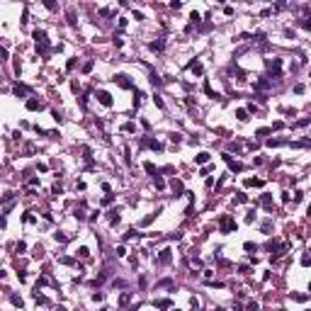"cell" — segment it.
Segmentation results:
<instances>
[{
  "instance_id": "14",
  "label": "cell",
  "mask_w": 311,
  "mask_h": 311,
  "mask_svg": "<svg viewBox=\"0 0 311 311\" xmlns=\"http://www.w3.org/2000/svg\"><path fill=\"white\" fill-rule=\"evenodd\" d=\"M124 131H127V134H134V131H136V124H134V122H127V124H124Z\"/></svg>"
},
{
  "instance_id": "18",
  "label": "cell",
  "mask_w": 311,
  "mask_h": 311,
  "mask_svg": "<svg viewBox=\"0 0 311 311\" xmlns=\"http://www.w3.org/2000/svg\"><path fill=\"white\" fill-rule=\"evenodd\" d=\"M151 51H161V49H163V41H151Z\"/></svg>"
},
{
  "instance_id": "21",
  "label": "cell",
  "mask_w": 311,
  "mask_h": 311,
  "mask_svg": "<svg viewBox=\"0 0 311 311\" xmlns=\"http://www.w3.org/2000/svg\"><path fill=\"white\" fill-rule=\"evenodd\" d=\"M129 299H131V294H129V292H124V294H122V299H119V304L124 306V304H129Z\"/></svg>"
},
{
  "instance_id": "5",
  "label": "cell",
  "mask_w": 311,
  "mask_h": 311,
  "mask_svg": "<svg viewBox=\"0 0 311 311\" xmlns=\"http://www.w3.org/2000/svg\"><path fill=\"white\" fill-rule=\"evenodd\" d=\"M173 260V255H170V248H165V250H161V255H158V263H163V265H168Z\"/></svg>"
},
{
  "instance_id": "27",
  "label": "cell",
  "mask_w": 311,
  "mask_h": 311,
  "mask_svg": "<svg viewBox=\"0 0 311 311\" xmlns=\"http://www.w3.org/2000/svg\"><path fill=\"white\" fill-rule=\"evenodd\" d=\"M117 255H119V258H124V255H127V248L119 246V248H117Z\"/></svg>"
},
{
  "instance_id": "6",
  "label": "cell",
  "mask_w": 311,
  "mask_h": 311,
  "mask_svg": "<svg viewBox=\"0 0 311 311\" xmlns=\"http://www.w3.org/2000/svg\"><path fill=\"white\" fill-rule=\"evenodd\" d=\"M204 92H207V95H209L211 100H219V97H221V95H219V92H216V90H211V85H209V80H204Z\"/></svg>"
},
{
  "instance_id": "31",
  "label": "cell",
  "mask_w": 311,
  "mask_h": 311,
  "mask_svg": "<svg viewBox=\"0 0 311 311\" xmlns=\"http://www.w3.org/2000/svg\"><path fill=\"white\" fill-rule=\"evenodd\" d=\"M151 83H153V85H161V83H163V80H161L158 75H151Z\"/></svg>"
},
{
  "instance_id": "28",
  "label": "cell",
  "mask_w": 311,
  "mask_h": 311,
  "mask_svg": "<svg viewBox=\"0 0 311 311\" xmlns=\"http://www.w3.org/2000/svg\"><path fill=\"white\" fill-rule=\"evenodd\" d=\"M92 299H95V302H102V299H105V294L97 292V294H92Z\"/></svg>"
},
{
  "instance_id": "20",
  "label": "cell",
  "mask_w": 311,
  "mask_h": 311,
  "mask_svg": "<svg viewBox=\"0 0 311 311\" xmlns=\"http://www.w3.org/2000/svg\"><path fill=\"white\" fill-rule=\"evenodd\" d=\"M22 221H25V224H32V221H34V214H32V211H27V214L22 216Z\"/></svg>"
},
{
  "instance_id": "9",
  "label": "cell",
  "mask_w": 311,
  "mask_h": 311,
  "mask_svg": "<svg viewBox=\"0 0 311 311\" xmlns=\"http://www.w3.org/2000/svg\"><path fill=\"white\" fill-rule=\"evenodd\" d=\"M27 110H32V112H34V110H41V102L34 100V97H29V100H27Z\"/></svg>"
},
{
  "instance_id": "4",
  "label": "cell",
  "mask_w": 311,
  "mask_h": 311,
  "mask_svg": "<svg viewBox=\"0 0 311 311\" xmlns=\"http://www.w3.org/2000/svg\"><path fill=\"white\" fill-rule=\"evenodd\" d=\"M114 83H119L122 88H131V80H129V75H124V73L114 75Z\"/></svg>"
},
{
  "instance_id": "19",
  "label": "cell",
  "mask_w": 311,
  "mask_h": 311,
  "mask_svg": "<svg viewBox=\"0 0 311 311\" xmlns=\"http://www.w3.org/2000/svg\"><path fill=\"white\" fill-rule=\"evenodd\" d=\"M78 255H80V258H88V255H90V250H88L85 246H80V248H78Z\"/></svg>"
},
{
  "instance_id": "10",
  "label": "cell",
  "mask_w": 311,
  "mask_h": 311,
  "mask_svg": "<svg viewBox=\"0 0 311 311\" xmlns=\"http://www.w3.org/2000/svg\"><path fill=\"white\" fill-rule=\"evenodd\" d=\"M12 90H15V95H17V97H25V95H27V92H29L27 88H25V85H19V83H17V85H15V88H12Z\"/></svg>"
},
{
  "instance_id": "32",
  "label": "cell",
  "mask_w": 311,
  "mask_h": 311,
  "mask_svg": "<svg viewBox=\"0 0 311 311\" xmlns=\"http://www.w3.org/2000/svg\"><path fill=\"white\" fill-rule=\"evenodd\" d=\"M173 311H177V309H173Z\"/></svg>"
},
{
  "instance_id": "22",
  "label": "cell",
  "mask_w": 311,
  "mask_h": 311,
  "mask_svg": "<svg viewBox=\"0 0 311 311\" xmlns=\"http://www.w3.org/2000/svg\"><path fill=\"white\" fill-rule=\"evenodd\" d=\"M54 238L58 241V243H66V241H68V236H66V233H54Z\"/></svg>"
},
{
  "instance_id": "12",
  "label": "cell",
  "mask_w": 311,
  "mask_h": 311,
  "mask_svg": "<svg viewBox=\"0 0 311 311\" xmlns=\"http://www.w3.org/2000/svg\"><path fill=\"white\" fill-rule=\"evenodd\" d=\"M144 168H146V173H151V175H153V177H156V175H158V168H156L153 163H144Z\"/></svg>"
},
{
  "instance_id": "8",
  "label": "cell",
  "mask_w": 311,
  "mask_h": 311,
  "mask_svg": "<svg viewBox=\"0 0 311 311\" xmlns=\"http://www.w3.org/2000/svg\"><path fill=\"white\" fill-rule=\"evenodd\" d=\"M209 158H211V156L207 153V151H202V153L197 156V158H194V161H197V163H199V165H207V163H209Z\"/></svg>"
},
{
  "instance_id": "7",
  "label": "cell",
  "mask_w": 311,
  "mask_h": 311,
  "mask_svg": "<svg viewBox=\"0 0 311 311\" xmlns=\"http://www.w3.org/2000/svg\"><path fill=\"white\" fill-rule=\"evenodd\" d=\"M141 144H144V146H148V148H153V151H161V148H163V144H161V141H151V139H144Z\"/></svg>"
},
{
  "instance_id": "11",
  "label": "cell",
  "mask_w": 311,
  "mask_h": 311,
  "mask_svg": "<svg viewBox=\"0 0 311 311\" xmlns=\"http://www.w3.org/2000/svg\"><path fill=\"white\" fill-rule=\"evenodd\" d=\"M246 187H263V180H258V177H248Z\"/></svg>"
},
{
  "instance_id": "1",
  "label": "cell",
  "mask_w": 311,
  "mask_h": 311,
  "mask_svg": "<svg viewBox=\"0 0 311 311\" xmlns=\"http://www.w3.org/2000/svg\"><path fill=\"white\" fill-rule=\"evenodd\" d=\"M34 41H37V49L41 51V56L49 54V39H46V32L37 29V32H34Z\"/></svg>"
},
{
  "instance_id": "17",
  "label": "cell",
  "mask_w": 311,
  "mask_h": 311,
  "mask_svg": "<svg viewBox=\"0 0 311 311\" xmlns=\"http://www.w3.org/2000/svg\"><path fill=\"white\" fill-rule=\"evenodd\" d=\"M10 302L15 304V306H22V297H17V294H10Z\"/></svg>"
},
{
  "instance_id": "13",
  "label": "cell",
  "mask_w": 311,
  "mask_h": 311,
  "mask_svg": "<svg viewBox=\"0 0 311 311\" xmlns=\"http://www.w3.org/2000/svg\"><path fill=\"white\" fill-rule=\"evenodd\" d=\"M156 306H158V309H170V299H158Z\"/></svg>"
},
{
  "instance_id": "29",
  "label": "cell",
  "mask_w": 311,
  "mask_h": 311,
  "mask_svg": "<svg viewBox=\"0 0 311 311\" xmlns=\"http://www.w3.org/2000/svg\"><path fill=\"white\" fill-rule=\"evenodd\" d=\"M25 248H27V243H25V241H19V243H17V253H22Z\"/></svg>"
},
{
  "instance_id": "30",
  "label": "cell",
  "mask_w": 311,
  "mask_h": 311,
  "mask_svg": "<svg viewBox=\"0 0 311 311\" xmlns=\"http://www.w3.org/2000/svg\"><path fill=\"white\" fill-rule=\"evenodd\" d=\"M243 248H246V250H253V253H255V243H250V241H248V243H246Z\"/></svg>"
},
{
  "instance_id": "15",
  "label": "cell",
  "mask_w": 311,
  "mask_h": 311,
  "mask_svg": "<svg viewBox=\"0 0 311 311\" xmlns=\"http://www.w3.org/2000/svg\"><path fill=\"white\" fill-rule=\"evenodd\" d=\"M229 165H231V170H236V173H241V170L246 168L243 163H233V161H229Z\"/></svg>"
},
{
  "instance_id": "23",
  "label": "cell",
  "mask_w": 311,
  "mask_h": 311,
  "mask_svg": "<svg viewBox=\"0 0 311 311\" xmlns=\"http://www.w3.org/2000/svg\"><path fill=\"white\" fill-rule=\"evenodd\" d=\"M304 90H306V88H304V83H297V85H294V92H297V95H302Z\"/></svg>"
},
{
  "instance_id": "24",
  "label": "cell",
  "mask_w": 311,
  "mask_h": 311,
  "mask_svg": "<svg viewBox=\"0 0 311 311\" xmlns=\"http://www.w3.org/2000/svg\"><path fill=\"white\" fill-rule=\"evenodd\" d=\"M173 190L175 192H183V183H180V180H173Z\"/></svg>"
},
{
  "instance_id": "2",
  "label": "cell",
  "mask_w": 311,
  "mask_h": 311,
  "mask_svg": "<svg viewBox=\"0 0 311 311\" xmlns=\"http://www.w3.org/2000/svg\"><path fill=\"white\" fill-rule=\"evenodd\" d=\"M219 229H221V233H231V231H236V221H233V216L224 214L221 221H219Z\"/></svg>"
},
{
  "instance_id": "3",
  "label": "cell",
  "mask_w": 311,
  "mask_h": 311,
  "mask_svg": "<svg viewBox=\"0 0 311 311\" xmlns=\"http://www.w3.org/2000/svg\"><path fill=\"white\" fill-rule=\"evenodd\" d=\"M97 100H100V105H105V107H112V95L105 90H97Z\"/></svg>"
},
{
  "instance_id": "16",
  "label": "cell",
  "mask_w": 311,
  "mask_h": 311,
  "mask_svg": "<svg viewBox=\"0 0 311 311\" xmlns=\"http://www.w3.org/2000/svg\"><path fill=\"white\" fill-rule=\"evenodd\" d=\"M236 117L241 119V122H248V110H238V112H236Z\"/></svg>"
},
{
  "instance_id": "25",
  "label": "cell",
  "mask_w": 311,
  "mask_h": 311,
  "mask_svg": "<svg viewBox=\"0 0 311 311\" xmlns=\"http://www.w3.org/2000/svg\"><path fill=\"white\" fill-rule=\"evenodd\" d=\"M156 187H158V190H163V187H165L163 177H158V175H156Z\"/></svg>"
},
{
  "instance_id": "26",
  "label": "cell",
  "mask_w": 311,
  "mask_h": 311,
  "mask_svg": "<svg viewBox=\"0 0 311 311\" xmlns=\"http://www.w3.org/2000/svg\"><path fill=\"white\" fill-rule=\"evenodd\" d=\"M260 306H258V302H248V311H258Z\"/></svg>"
}]
</instances>
